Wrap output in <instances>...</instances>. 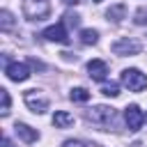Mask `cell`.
Wrapping results in <instances>:
<instances>
[{"label": "cell", "mask_w": 147, "mask_h": 147, "mask_svg": "<svg viewBox=\"0 0 147 147\" xmlns=\"http://www.w3.org/2000/svg\"><path fill=\"white\" fill-rule=\"evenodd\" d=\"M85 117H87V122H92L94 126L106 129V126H110V124L117 119V110L110 108V106H94V108L87 110Z\"/></svg>", "instance_id": "1"}, {"label": "cell", "mask_w": 147, "mask_h": 147, "mask_svg": "<svg viewBox=\"0 0 147 147\" xmlns=\"http://www.w3.org/2000/svg\"><path fill=\"white\" fill-rule=\"evenodd\" d=\"M51 14V0H23V16L28 21H44Z\"/></svg>", "instance_id": "2"}, {"label": "cell", "mask_w": 147, "mask_h": 147, "mask_svg": "<svg viewBox=\"0 0 147 147\" xmlns=\"http://www.w3.org/2000/svg\"><path fill=\"white\" fill-rule=\"evenodd\" d=\"M122 85L129 87L131 92H142L147 87V76L140 71V69H124L122 76H119Z\"/></svg>", "instance_id": "3"}, {"label": "cell", "mask_w": 147, "mask_h": 147, "mask_svg": "<svg viewBox=\"0 0 147 147\" xmlns=\"http://www.w3.org/2000/svg\"><path fill=\"white\" fill-rule=\"evenodd\" d=\"M23 101H25V106H28L32 113H37V115H41V113L48 110V96H46L41 90H28V92L23 94Z\"/></svg>", "instance_id": "4"}, {"label": "cell", "mask_w": 147, "mask_h": 147, "mask_svg": "<svg viewBox=\"0 0 147 147\" xmlns=\"http://www.w3.org/2000/svg\"><path fill=\"white\" fill-rule=\"evenodd\" d=\"M110 51H113L115 55H138V53L142 51V44H140L138 39H133V37H122V39L113 41Z\"/></svg>", "instance_id": "5"}, {"label": "cell", "mask_w": 147, "mask_h": 147, "mask_svg": "<svg viewBox=\"0 0 147 147\" xmlns=\"http://www.w3.org/2000/svg\"><path fill=\"white\" fill-rule=\"evenodd\" d=\"M124 122H126V126H129L131 131H138V129L142 126V122H145V113H142L136 103H131V106L124 108Z\"/></svg>", "instance_id": "6"}, {"label": "cell", "mask_w": 147, "mask_h": 147, "mask_svg": "<svg viewBox=\"0 0 147 147\" xmlns=\"http://www.w3.org/2000/svg\"><path fill=\"white\" fill-rule=\"evenodd\" d=\"M5 74H7V78L14 80V83H23V80L30 78V69H28V64H23V62H9V64L5 67Z\"/></svg>", "instance_id": "7"}, {"label": "cell", "mask_w": 147, "mask_h": 147, "mask_svg": "<svg viewBox=\"0 0 147 147\" xmlns=\"http://www.w3.org/2000/svg\"><path fill=\"white\" fill-rule=\"evenodd\" d=\"M41 37L48 39V41H57V44H67L69 41V34H67V25L64 23H55V25L46 28L41 32Z\"/></svg>", "instance_id": "8"}, {"label": "cell", "mask_w": 147, "mask_h": 147, "mask_svg": "<svg viewBox=\"0 0 147 147\" xmlns=\"http://www.w3.org/2000/svg\"><path fill=\"white\" fill-rule=\"evenodd\" d=\"M87 71H90V78L94 80H106L108 76V64L103 60H90L87 62Z\"/></svg>", "instance_id": "9"}, {"label": "cell", "mask_w": 147, "mask_h": 147, "mask_svg": "<svg viewBox=\"0 0 147 147\" xmlns=\"http://www.w3.org/2000/svg\"><path fill=\"white\" fill-rule=\"evenodd\" d=\"M14 131H16V136H18L23 142H37V140H39V131L32 129V126H28V124H23V122H16Z\"/></svg>", "instance_id": "10"}, {"label": "cell", "mask_w": 147, "mask_h": 147, "mask_svg": "<svg viewBox=\"0 0 147 147\" xmlns=\"http://www.w3.org/2000/svg\"><path fill=\"white\" fill-rule=\"evenodd\" d=\"M53 124H55L57 129H69V126H74V115L67 113V110H55Z\"/></svg>", "instance_id": "11"}, {"label": "cell", "mask_w": 147, "mask_h": 147, "mask_svg": "<svg viewBox=\"0 0 147 147\" xmlns=\"http://www.w3.org/2000/svg\"><path fill=\"white\" fill-rule=\"evenodd\" d=\"M106 18L113 21V23H119L122 18H126V5H113V7L106 11Z\"/></svg>", "instance_id": "12"}, {"label": "cell", "mask_w": 147, "mask_h": 147, "mask_svg": "<svg viewBox=\"0 0 147 147\" xmlns=\"http://www.w3.org/2000/svg\"><path fill=\"white\" fill-rule=\"evenodd\" d=\"M96 41H99V32H96V30H90V28L80 30V44H85V46H94Z\"/></svg>", "instance_id": "13"}, {"label": "cell", "mask_w": 147, "mask_h": 147, "mask_svg": "<svg viewBox=\"0 0 147 147\" xmlns=\"http://www.w3.org/2000/svg\"><path fill=\"white\" fill-rule=\"evenodd\" d=\"M69 99L76 101V103H85V101H90V92H87L85 87H74V90L69 92Z\"/></svg>", "instance_id": "14"}, {"label": "cell", "mask_w": 147, "mask_h": 147, "mask_svg": "<svg viewBox=\"0 0 147 147\" xmlns=\"http://www.w3.org/2000/svg\"><path fill=\"white\" fill-rule=\"evenodd\" d=\"M0 28H2V32H9V30L14 28V16H11V11H7V9L0 11Z\"/></svg>", "instance_id": "15"}, {"label": "cell", "mask_w": 147, "mask_h": 147, "mask_svg": "<svg viewBox=\"0 0 147 147\" xmlns=\"http://www.w3.org/2000/svg\"><path fill=\"white\" fill-rule=\"evenodd\" d=\"M62 18H64L62 23H64V25H69V28H78V25H80V16H78V14H74V11H67Z\"/></svg>", "instance_id": "16"}, {"label": "cell", "mask_w": 147, "mask_h": 147, "mask_svg": "<svg viewBox=\"0 0 147 147\" xmlns=\"http://www.w3.org/2000/svg\"><path fill=\"white\" fill-rule=\"evenodd\" d=\"M133 23H136V25H147V7H140V9L133 14Z\"/></svg>", "instance_id": "17"}, {"label": "cell", "mask_w": 147, "mask_h": 147, "mask_svg": "<svg viewBox=\"0 0 147 147\" xmlns=\"http://www.w3.org/2000/svg\"><path fill=\"white\" fill-rule=\"evenodd\" d=\"M101 92H103L106 96H119V85H117V83H106Z\"/></svg>", "instance_id": "18"}, {"label": "cell", "mask_w": 147, "mask_h": 147, "mask_svg": "<svg viewBox=\"0 0 147 147\" xmlns=\"http://www.w3.org/2000/svg\"><path fill=\"white\" fill-rule=\"evenodd\" d=\"M0 96H2V110H0V113H2V115H7V113H9V106H11L9 92H7L5 87H2V90H0Z\"/></svg>", "instance_id": "19"}, {"label": "cell", "mask_w": 147, "mask_h": 147, "mask_svg": "<svg viewBox=\"0 0 147 147\" xmlns=\"http://www.w3.org/2000/svg\"><path fill=\"white\" fill-rule=\"evenodd\" d=\"M62 147H99V145H92V142H85V140H67Z\"/></svg>", "instance_id": "20"}, {"label": "cell", "mask_w": 147, "mask_h": 147, "mask_svg": "<svg viewBox=\"0 0 147 147\" xmlns=\"http://www.w3.org/2000/svg\"><path fill=\"white\" fill-rule=\"evenodd\" d=\"M28 64H30V67H34V69H44V64H41V62H37V60H28Z\"/></svg>", "instance_id": "21"}, {"label": "cell", "mask_w": 147, "mask_h": 147, "mask_svg": "<svg viewBox=\"0 0 147 147\" xmlns=\"http://www.w3.org/2000/svg\"><path fill=\"white\" fill-rule=\"evenodd\" d=\"M60 2H62V5H67V7H74V5H78L80 0H60Z\"/></svg>", "instance_id": "22"}, {"label": "cell", "mask_w": 147, "mask_h": 147, "mask_svg": "<svg viewBox=\"0 0 147 147\" xmlns=\"http://www.w3.org/2000/svg\"><path fill=\"white\" fill-rule=\"evenodd\" d=\"M2 147H14V145H11V140H9V138H7V136H5V138H2Z\"/></svg>", "instance_id": "23"}, {"label": "cell", "mask_w": 147, "mask_h": 147, "mask_svg": "<svg viewBox=\"0 0 147 147\" xmlns=\"http://www.w3.org/2000/svg\"><path fill=\"white\" fill-rule=\"evenodd\" d=\"M92 2H101V0H92Z\"/></svg>", "instance_id": "24"}, {"label": "cell", "mask_w": 147, "mask_h": 147, "mask_svg": "<svg viewBox=\"0 0 147 147\" xmlns=\"http://www.w3.org/2000/svg\"><path fill=\"white\" fill-rule=\"evenodd\" d=\"M145 119H147V115H145Z\"/></svg>", "instance_id": "25"}]
</instances>
